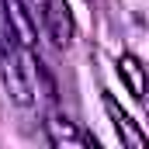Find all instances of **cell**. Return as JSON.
<instances>
[{"label":"cell","mask_w":149,"mask_h":149,"mask_svg":"<svg viewBox=\"0 0 149 149\" xmlns=\"http://www.w3.org/2000/svg\"><path fill=\"white\" fill-rule=\"evenodd\" d=\"M0 80H3L7 97L17 108H42L56 97L52 76L45 73L42 59L28 45V38H21V31L14 28L10 17H7L3 42H0Z\"/></svg>","instance_id":"6da1fadb"},{"label":"cell","mask_w":149,"mask_h":149,"mask_svg":"<svg viewBox=\"0 0 149 149\" xmlns=\"http://www.w3.org/2000/svg\"><path fill=\"white\" fill-rule=\"evenodd\" d=\"M21 7L28 10L31 24L49 38V45L56 49H70L76 38V21L66 0H21Z\"/></svg>","instance_id":"7a4b0ae2"},{"label":"cell","mask_w":149,"mask_h":149,"mask_svg":"<svg viewBox=\"0 0 149 149\" xmlns=\"http://www.w3.org/2000/svg\"><path fill=\"white\" fill-rule=\"evenodd\" d=\"M45 135H49V142L56 149H97V142L66 111H49L45 114Z\"/></svg>","instance_id":"3957f363"},{"label":"cell","mask_w":149,"mask_h":149,"mask_svg":"<svg viewBox=\"0 0 149 149\" xmlns=\"http://www.w3.org/2000/svg\"><path fill=\"white\" fill-rule=\"evenodd\" d=\"M104 111H108V118H111L114 132H118V139H121V146L128 149H146V132L128 118V114L118 108V101H114L111 94H104Z\"/></svg>","instance_id":"277c9868"},{"label":"cell","mask_w":149,"mask_h":149,"mask_svg":"<svg viewBox=\"0 0 149 149\" xmlns=\"http://www.w3.org/2000/svg\"><path fill=\"white\" fill-rule=\"evenodd\" d=\"M118 73L125 76L128 94H132L135 101H146V73H142V66H139L135 56H121V59H118Z\"/></svg>","instance_id":"5b68a950"},{"label":"cell","mask_w":149,"mask_h":149,"mask_svg":"<svg viewBox=\"0 0 149 149\" xmlns=\"http://www.w3.org/2000/svg\"><path fill=\"white\" fill-rule=\"evenodd\" d=\"M7 17H10V14L3 10V0H0V42H3V31H7Z\"/></svg>","instance_id":"8992f818"}]
</instances>
